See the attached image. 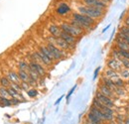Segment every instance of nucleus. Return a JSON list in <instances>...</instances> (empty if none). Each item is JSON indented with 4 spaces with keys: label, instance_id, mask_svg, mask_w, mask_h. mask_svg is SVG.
<instances>
[{
    "label": "nucleus",
    "instance_id": "4468645a",
    "mask_svg": "<svg viewBox=\"0 0 129 124\" xmlns=\"http://www.w3.org/2000/svg\"><path fill=\"white\" fill-rule=\"evenodd\" d=\"M49 32L51 33V35L53 36V37H57V38H59L60 37V35H61V33H62V29H61V27L60 26H57V25H51L50 27H49Z\"/></svg>",
    "mask_w": 129,
    "mask_h": 124
},
{
    "label": "nucleus",
    "instance_id": "7c9ffc66",
    "mask_svg": "<svg viewBox=\"0 0 129 124\" xmlns=\"http://www.w3.org/2000/svg\"><path fill=\"white\" fill-rule=\"evenodd\" d=\"M20 85H21V88L22 90H25V91H28L30 89V84L28 82H25V81H21L20 82Z\"/></svg>",
    "mask_w": 129,
    "mask_h": 124
},
{
    "label": "nucleus",
    "instance_id": "aec40b11",
    "mask_svg": "<svg viewBox=\"0 0 129 124\" xmlns=\"http://www.w3.org/2000/svg\"><path fill=\"white\" fill-rule=\"evenodd\" d=\"M18 76H19L21 81L28 82L29 79H30V76H29L28 72H26V71H19V72H18Z\"/></svg>",
    "mask_w": 129,
    "mask_h": 124
},
{
    "label": "nucleus",
    "instance_id": "a19ab883",
    "mask_svg": "<svg viewBox=\"0 0 129 124\" xmlns=\"http://www.w3.org/2000/svg\"><path fill=\"white\" fill-rule=\"evenodd\" d=\"M108 28H109V25H108L107 27H105V29H103V31H102V32H105L106 30H107V29H108Z\"/></svg>",
    "mask_w": 129,
    "mask_h": 124
},
{
    "label": "nucleus",
    "instance_id": "6ab92c4d",
    "mask_svg": "<svg viewBox=\"0 0 129 124\" xmlns=\"http://www.w3.org/2000/svg\"><path fill=\"white\" fill-rule=\"evenodd\" d=\"M39 51H41V52H43L47 57H48L49 59L51 60V61H55V58H54V56H53V54L51 53V51L48 49V47L47 46H39Z\"/></svg>",
    "mask_w": 129,
    "mask_h": 124
},
{
    "label": "nucleus",
    "instance_id": "f8f14e48",
    "mask_svg": "<svg viewBox=\"0 0 129 124\" xmlns=\"http://www.w3.org/2000/svg\"><path fill=\"white\" fill-rule=\"evenodd\" d=\"M89 112H91L92 114H94V115H95L96 117H98L101 121H107V120H106V114H105L104 112H102L101 110L97 109L96 107H94V106L91 105V107L89 109Z\"/></svg>",
    "mask_w": 129,
    "mask_h": 124
},
{
    "label": "nucleus",
    "instance_id": "f3484780",
    "mask_svg": "<svg viewBox=\"0 0 129 124\" xmlns=\"http://www.w3.org/2000/svg\"><path fill=\"white\" fill-rule=\"evenodd\" d=\"M7 78L12 83H20V78H19L18 74L14 73V72H9Z\"/></svg>",
    "mask_w": 129,
    "mask_h": 124
},
{
    "label": "nucleus",
    "instance_id": "bb28decb",
    "mask_svg": "<svg viewBox=\"0 0 129 124\" xmlns=\"http://www.w3.org/2000/svg\"><path fill=\"white\" fill-rule=\"evenodd\" d=\"M0 101H1L2 105H4V106H11L12 105L11 99H9V98H5V97H1L0 96Z\"/></svg>",
    "mask_w": 129,
    "mask_h": 124
},
{
    "label": "nucleus",
    "instance_id": "37998d69",
    "mask_svg": "<svg viewBox=\"0 0 129 124\" xmlns=\"http://www.w3.org/2000/svg\"><path fill=\"white\" fill-rule=\"evenodd\" d=\"M101 1H103V2H106V3H107V2H108V1H110V0H101Z\"/></svg>",
    "mask_w": 129,
    "mask_h": 124
},
{
    "label": "nucleus",
    "instance_id": "cd10ccee",
    "mask_svg": "<svg viewBox=\"0 0 129 124\" xmlns=\"http://www.w3.org/2000/svg\"><path fill=\"white\" fill-rule=\"evenodd\" d=\"M111 58L117 59V60H121V59H122V57L120 56L119 51H118V49H117V48H116V49H113L112 51H111Z\"/></svg>",
    "mask_w": 129,
    "mask_h": 124
},
{
    "label": "nucleus",
    "instance_id": "9b49d317",
    "mask_svg": "<svg viewBox=\"0 0 129 124\" xmlns=\"http://www.w3.org/2000/svg\"><path fill=\"white\" fill-rule=\"evenodd\" d=\"M57 14L60 16H66L67 14H69L71 12V8L67 3H61L59 4V6L56 9Z\"/></svg>",
    "mask_w": 129,
    "mask_h": 124
},
{
    "label": "nucleus",
    "instance_id": "423d86ee",
    "mask_svg": "<svg viewBox=\"0 0 129 124\" xmlns=\"http://www.w3.org/2000/svg\"><path fill=\"white\" fill-rule=\"evenodd\" d=\"M107 67L110 70H112L114 72H117V73H120L124 69L121 62H120V60H117V59H114V58H110L107 61Z\"/></svg>",
    "mask_w": 129,
    "mask_h": 124
},
{
    "label": "nucleus",
    "instance_id": "6e6552de",
    "mask_svg": "<svg viewBox=\"0 0 129 124\" xmlns=\"http://www.w3.org/2000/svg\"><path fill=\"white\" fill-rule=\"evenodd\" d=\"M94 97H96L100 102H102L104 105H106V106H108V107H110V108H112L113 106H114V102H113L112 98H110V97H108V96H105L104 94H102V93L99 92V91H97V92L95 93V96H94Z\"/></svg>",
    "mask_w": 129,
    "mask_h": 124
},
{
    "label": "nucleus",
    "instance_id": "79ce46f5",
    "mask_svg": "<svg viewBox=\"0 0 129 124\" xmlns=\"http://www.w3.org/2000/svg\"><path fill=\"white\" fill-rule=\"evenodd\" d=\"M125 124H129V118H128V119H126V120H125Z\"/></svg>",
    "mask_w": 129,
    "mask_h": 124
},
{
    "label": "nucleus",
    "instance_id": "ea45409f",
    "mask_svg": "<svg viewBox=\"0 0 129 124\" xmlns=\"http://www.w3.org/2000/svg\"><path fill=\"white\" fill-rule=\"evenodd\" d=\"M63 98H64V96H61V97H60V98H59V99H58V100H57V101H56V103H55V104H56V105H57V104H58V103H60V102H61V100H62V99H63Z\"/></svg>",
    "mask_w": 129,
    "mask_h": 124
},
{
    "label": "nucleus",
    "instance_id": "412c9836",
    "mask_svg": "<svg viewBox=\"0 0 129 124\" xmlns=\"http://www.w3.org/2000/svg\"><path fill=\"white\" fill-rule=\"evenodd\" d=\"M86 120H88V121H90V122H93V123H96V124H101V120L96 117L94 114H92L91 112H88V114H87V116H86Z\"/></svg>",
    "mask_w": 129,
    "mask_h": 124
},
{
    "label": "nucleus",
    "instance_id": "393cba45",
    "mask_svg": "<svg viewBox=\"0 0 129 124\" xmlns=\"http://www.w3.org/2000/svg\"><path fill=\"white\" fill-rule=\"evenodd\" d=\"M0 96L1 97H5V98L10 97L9 92H8V88H6L4 86H0Z\"/></svg>",
    "mask_w": 129,
    "mask_h": 124
},
{
    "label": "nucleus",
    "instance_id": "1a4fd4ad",
    "mask_svg": "<svg viewBox=\"0 0 129 124\" xmlns=\"http://www.w3.org/2000/svg\"><path fill=\"white\" fill-rule=\"evenodd\" d=\"M29 68L32 69L33 71H35L36 73H38V75L42 78L44 76H46V70L44 69V67L39 64V63H36V62H31L29 63Z\"/></svg>",
    "mask_w": 129,
    "mask_h": 124
},
{
    "label": "nucleus",
    "instance_id": "c756f323",
    "mask_svg": "<svg viewBox=\"0 0 129 124\" xmlns=\"http://www.w3.org/2000/svg\"><path fill=\"white\" fill-rule=\"evenodd\" d=\"M27 95L29 96V97H36L37 95H38V90L37 89H35V88H32V89H29L28 91H27Z\"/></svg>",
    "mask_w": 129,
    "mask_h": 124
},
{
    "label": "nucleus",
    "instance_id": "4c0bfd02",
    "mask_svg": "<svg viewBox=\"0 0 129 124\" xmlns=\"http://www.w3.org/2000/svg\"><path fill=\"white\" fill-rule=\"evenodd\" d=\"M124 25L129 28V14L126 16V17H125V19H124Z\"/></svg>",
    "mask_w": 129,
    "mask_h": 124
},
{
    "label": "nucleus",
    "instance_id": "ddd939ff",
    "mask_svg": "<svg viewBox=\"0 0 129 124\" xmlns=\"http://www.w3.org/2000/svg\"><path fill=\"white\" fill-rule=\"evenodd\" d=\"M99 92H101L102 94H104L105 96H108L110 98H114L116 96V94L114 93V91L111 90L110 88H108L107 86H105L104 84H101L99 86Z\"/></svg>",
    "mask_w": 129,
    "mask_h": 124
},
{
    "label": "nucleus",
    "instance_id": "f03ea898",
    "mask_svg": "<svg viewBox=\"0 0 129 124\" xmlns=\"http://www.w3.org/2000/svg\"><path fill=\"white\" fill-rule=\"evenodd\" d=\"M60 27H61V29L64 32L70 34V35H72V36H74L75 38L81 36V35L83 34V32H84V30L73 26L71 23H62V24L60 25Z\"/></svg>",
    "mask_w": 129,
    "mask_h": 124
},
{
    "label": "nucleus",
    "instance_id": "a18cd8bd",
    "mask_svg": "<svg viewBox=\"0 0 129 124\" xmlns=\"http://www.w3.org/2000/svg\"><path fill=\"white\" fill-rule=\"evenodd\" d=\"M0 106H1V104H0Z\"/></svg>",
    "mask_w": 129,
    "mask_h": 124
},
{
    "label": "nucleus",
    "instance_id": "c85d7f7f",
    "mask_svg": "<svg viewBox=\"0 0 129 124\" xmlns=\"http://www.w3.org/2000/svg\"><path fill=\"white\" fill-rule=\"evenodd\" d=\"M119 76H120V78H124V79L128 78L129 79V70H127V69H123V70L119 73Z\"/></svg>",
    "mask_w": 129,
    "mask_h": 124
},
{
    "label": "nucleus",
    "instance_id": "e433bc0d",
    "mask_svg": "<svg viewBox=\"0 0 129 124\" xmlns=\"http://www.w3.org/2000/svg\"><path fill=\"white\" fill-rule=\"evenodd\" d=\"M37 82H38V81H36V80H35V79H33L32 78H30L29 81H28V83H29L30 85H32V86H35V85H37Z\"/></svg>",
    "mask_w": 129,
    "mask_h": 124
},
{
    "label": "nucleus",
    "instance_id": "7ed1b4c3",
    "mask_svg": "<svg viewBox=\"0 0 129 124\" xmlns=\"http://www.w3.org/2000/svg\"><path fill=\"white\" fill-rule=\"evenodd\" d=\"M48 43L54 44L55 46H57L58 48H60V49L63 50V51H69V50H71V49H74L71 45H69L64 40H63V39L60 38V37H59V38H57V37H53V36L49 37Z\"/></svg>",
    "mask_w": 129,
    "mask_h": 124
},
{
    "label": "nucleus",
    "instance_id": "dca6fc26",
    "mask_svg": "<svg viewBox=\"0 0 129 124\" xmlns=\"http://www.w3.org/2000/svg\"><path fill=\"white\" fill-rule=\"evenodd\" d=\"M104 77L110 78L111 80H113V79H115V78H120L119 73L114 72V71L110 70V69H107V70L105 71V73H104Z\"/></svg>",
    "mask_w": 129,
    "mask_h": 124
},
{
    "label": "nucleus",
    "instance_id": "0eeeda50",
    "mask_svg": "<svg viewBox=\"0 0 129 124\" xmlns=\"http://www.w3.org/2000/svg\"><path fill=\"white\" fill-rule=\"evenodd\" d=\"M92 106H94V107H96L97 109H99V110H101L102 112H104L105 114H110V115H113V109L110 108V107H108V106H106V105H104L102 102H100L98 99H97L96 97H94L93 98V100H92Z\"/></svg>",
    "mask_w": 129,
    "mask_h": 124
},
{
    "label": "nucleus",
    "instance_id": "2eb2a0df",
    "mask_svg": "<svg viewBox=\"0 0 129 124\" xmlns=\"http://www.w3.org/2000/svg\"><path fill=\"white\" fill-rule=\"evenodd\" d=\"M116 47H117L118 50H122V51L129 52V45L125 41H123L122 39L116 38Z\"/></svg>",
    "mask_w": 129,
    "mask_h": 124
},
{
    "label": "nucleus",
    "instance_id": "5701e85b",
    "mask_svg": "<svg viewBox=\"0 0 129 124\" xmlns=\"http://www.w3.org/2000/svg\"><path fill=\"white\" fill-rule=\"evenodd\" d=\"M28 74H29L30 78H32L33 79H35L36 81H39V79L41 78V77L38 75V73H36L35 71H33L32 69H30V68H29V70H28Z\"/></svg>",
    "mask_w": 129,
    "mask_h": 124
},
{
    "label": "nucleus",
    "instance_id": "c03bdc74",
    "mask_svg": "<svg viewBox=\"0 0 129 124\" xmlns=\"http://www.w3.org/2000/svg\"><path fill=\"white\" fill-rule=\"evenodd\" d=\"M128 84H129V79H128Z\"/></svg>",
    "mask_w": 129,
    "mask_h": 124
},
{
    "label": "nucleus",
    "instance_id": "f704fd0d",
    "mask_svg": "<svg viewBox=\"0 0 129 124\" xmlns=\"http://www.w3.org/2000/svg\"><path fill=\"white\" fill-rule=\"evenodd\" d=\"M76 88H77V84H76L75 86H73V87H72V89H71V90L69 91V93H68V95H67V99H68V100H69V98L71 97V95L73 94V92L75 91V89H76Z\"/></svg>",
    "mask_w": 129,
    "mask_h": 124
},
{
    "label": "nucleus",
    "instance_id": "a211bd4d",
    "mask_svg": "<svg viewBox=\"0 0 129 124\" xmlns=\"http://www.w3.org/2000/svg\"><path fill=\"white\" fill-rule=\"evenodd\" d=\"M101 80H102V84H104L105 86H107L108 88H110L111 90H113V91H114V89L116 88V86L114 85L113 81L111 80V79H110V78H106V77H103Z\"/></svg>",
    "mask_w": 129,
    "mask_h": 124
},
{
    "label": "nucleus",
    "instance_id": "a878e982",
    "mask_svg": "<svg viewBox=\"0 0 129 124\" xmlns=\"http://www.w3.org/2000/svg\"><path fill=\"white\" fill-rule=\"evenodd\" d=\"M28 70H29V64H27L24 61L19 63V71H26V72H28Z\"/></svg>",
    "mask_w": 129,
    "mask_h": 124
},
{
    "label": "nucleus",
    "instance_id": "473e14b6",
    "mask_svg": "<svg viewBox=\"0 0 129 124\" xmlns=\"http://www.w3.org/2000/svg\"><path fill=\"white\" fill-rule=\"evenodd\" d=\"M120 62H121V64H122V66H123V68H124V69L129 70V60L128 59L122 58V59L120 60Z\"/></svg>",
    "mask_w": 129,
    "mask_h": 124
},
{
    "label": "nucleus",
    "instance_id": "2f4dec72",
    "mask_svg": "<svg viewBox=\"0 0 129 124\" xmlns=\"http://www.w3.org/2000/svg\"><path fill=\"white\" fill-rule=\"evenodd\" d=\"M114 93L116 95H124L125 94V90L123 89V87H116L114 89Z\"/></svg>",
    "mask_w": 129,
    "mask_h": 124
},
{
    "label": "nucleus",
    "instance_id": "b1692460",
    "mask_svg": "<svg viewBox=\"0 0 129 124\" xmlns=\"http://www.w3.org/2000/svg\"><path fill=\"white\" fill-rule=\"evenodd\" d=\"M112 81H113V83H114V85H115L116 87H123V86H124L123 78H115V79H113Z\"/></svg>",
    "mask_w": 129,
    "mask_h": 124
},
{
    "label": "nucleus",
    "instance_id": "c9c22d12",
    "mask_svg": "<svg viewBox=\"0 0 129 124\" xmlns=\"http://www.w3.org/2000/svg\"><path fill=\"white\" fill-rule=\"evenodd\" d=\"M10 99H11L12 105H16V104H19V103H20V100H19V98H10Z\"/></svg>",
    "mask_w": 129,
    "mask_h": 124
},
{
    "label": "nucleus",
    "instance_id": "4be33fe9",
    "mask_svg": "<svg viewBox=\"0 0 129 124\" xmlns=\"http://www.w3.org/2000/svg\"><path fill=\"white\" fill-rule=\"evenodd\" d=\"M0 84H1V86H4L6 88H8V87L11 86L10 80L8 79V78H6V77H3V78H0Z\"/></svg>",
    "mask_w": 129,
    "mask_h": 124
},
{
    "label": "nucleus",
    "instance_id": "f257e3e1",
    "mask_svg": "<svg viewBox=\"0 0 129 124\" xmlns=\"http://www.w3.org/2000/svg\"><path fill=\"white\" fill-rule=\"evenodd\" d=\"M79 13L88 16L92 19H98L103 15V10L94 8V7H90V6H86V5H81L79 7Z\"/></svg>",
    "mask_w": 129,
    "mask_h": 124
},
{
    "label": "nucleus",
    "instance_id": "20e7f679",
    "mask_svg": "<svg viewBox=\"0 0 129 124\" xmlns=\"http://www.w3.org/2000/svg\"><path fill=\"white\" fill-rule=\"evenodd\" d=\"M47 47H48L49 50L51 51V53L53 54V56H54V58H55V61H56V60H62L63 58L67 57V54L64 53V51L61 50L60 48H58L57 46H55L54 44L48 43V44H47Z\"/></svg>",
    "mask_w": 129,
    "mask_h": 124
},
{
    "label": "nucleus",
    "instance_id": "39448f33",
    "mask_svg": "<svg viewBox=\"0 0 129 124\" xmlns=\"http://www.w3.org/2000/svg\"><path fill=\"white\" fill-rule=\"evenodd\" d=\"M82 2L84 3V5L86 6H90V7H94V8H98L101 10H105L107 8V3L103 2L101 0H82Z\"/></svg>",
    "mask_w": 129,
    "mask_h": 124
},
{
    "label": "nucleus",
    "instance_id": "72a5a7b5",
    "mask_svg": "<svg viewBox=\"0 0 129 124\" xmlns=\"http://www.w3.org/2000/svg\"><path fill=\"white\" fill-rule=\"evenodd\" d=\"M119 32H121V33L125 34L126 36H128V37H129V28H128V27H126L125 25H124V26H122V27L120 28Z\"/></svg>",
    "mask_w": 129,
    "mask_h": 124
},
{
    "label": "nucleus",
    "instance_id": "9d476101",
    "mask_svg": "<svg viewBox=\"0 0 129 124\" xmlns=\"http://www.w3.org/2000/svg\"><path fill=\"white\" fill-rule=\"evenodd\" d=\"M60 38H62L63 40H64L69 45H71L73 48H75L76 44H77V38H75L74 36H72V35L66 33V32H64L63 30H62V33H61V35H60Z\"/></svg>",
    "mask_w": 129,
    "mask_h": 124
},
{
    "label": "nucleus",
    "instance_id": "58836bf2",
    "mask_svg": "<svg viewBox=\"0 0 129 124\" xmlns=\"http://www.w3.org/2000/svg\"><path fill=\"white\" fill-rule=\"evenodd\" d=\"M100 69H101V68H100V67H98L96 70H95V72H94V75H93V78H94V79L97 78V76H98V73H99Z\"/></svg>",
    "mask_w": 129,
    "mask_h": 124
}]
</instances>
